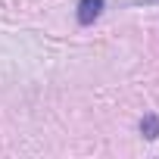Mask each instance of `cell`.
<instances>
[{
    "mask_svg": "<svg viewBox=\"0 0 159 159\" xmlns=\"http://www.w3.org/2000/svg\"><path fill=\"white\" fill-rule=\"evenodd\" d=\"M100 13H103V0H78V22L81 25H91Z\"/></svg>",
    "mask_w": 159,
    "mask_h": 159,
    "instance_id": "6da1fadb",
    "label": "cell"
},
{
    "mask_svg": "<svg viewBox=\"0 0 159 159\" xmlns=\"http://www.w3.org/2000/svg\"><path fill=\"white\" fill-rule=\"evenodd\" d=\"M140 131H143V137H147V140H156V137H159V119H156V116H143Z\"/></svg>",
    "mask_w": 159,
    "mask_h": 159,
    "instance_id": "7a4b0ae2",
    "label": "cell"
}]
</instances>
